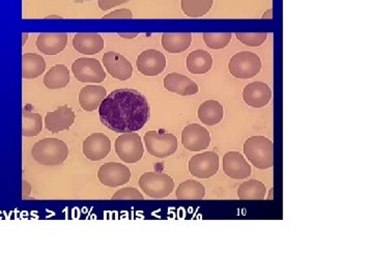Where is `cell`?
Here are the masks:
<instances>
[{"instance_id":"cell-10","label":"cell","mask_w":373,"mask_h":280,"mask_svg":"<svg viewBox=\"0 0 373 280\" xmlns=\"http://www.w3.org/2000/svg\"><path fill=\"white\" fill-rule=\"evenodd\" d=\"M97 179L103 185L114 188L130 181L131 171L122 163H106L97 171Z\"/></svg>"},{"instance_id":"cell-35","label":"cell","mask_w":373,"mask_h":280,"mask_svg":"<svg viewBox=\"0 0 373 280\" xmlns=\"http://www.w3.org/2000/svg\"><path fill=\"white\" fill-rule=\"evenodd\" d=\"M130 0H99L97 6L102 10H108L114 6H120V4L127 3Z\"/></svg>"},{"instance_id":"cell-24","label":"cell","mask_w":373,"mask_h":280,"mask_svg":"<svg viewBox=\"0 0 373 280\" xmlns=\"http://www.w3.org/2000/svg\"><path fill=\"white\" fill-rule=\"evenodd\" d=\"M22 77L24 79H35L44 73L46 61L37 53H25L22 56Z\"/></svg>"},{"instance_id":"cell-7","label":"cell","mask_w":373,"mask_h":280,"mask_svg":"<svg viewBox=\"0 0 373 280\" xmlns=\"http://www.w3.org/2000/svg\"><path fill=\"white\" fill-rule=\"evenodd\" d=\"M116 153L124 162H139L144 154L141 137L135 132L122 133L116 139Z\"/></svg>"},{"instance_id":"cell-2","label":"cell","mask_w":373,"mask_h":280,"mask_svg":"<svg viewBox=\"0 0 373 280\" xmlns=\"http://www.w3.org/2000/svg\"><path fill=\"white\" fill-rule=\"evenodd\" d=\"M33 158L45 166L63 164L69 156L67 143L58 139H45L33 144Z\"/></svg>"},{"instance_id":"cell-23","label":"cell","mask_w":373,"mask_h":280,"mask_svg":"<svg viewBox=\"0 0 373 280\" xmlns=\"http://www.w3.org/2000/svg\"><path fill=\"white\" fill-rule=\"evenodd\" d=\"M186 68L195 75L207 73L213 67V57L207 51L195 50L186 57Z\"/></svg>"},{"instance_id":"cell-25","label":"cell","mask_w":373,"mask_h":280,"mask_svg":"<svg viewBox=\"0 0 373 280\" xmlns=\"http://www.w3.org/2000/svg\"><path fill=\"white\" fill-rule=\"evenodd\" d=\"M192 44V33H164L162 36V46L167 52L182 53Z\"/></svg>"},{"instance_id":"cell-21","label":"cell","mask_w":373,"mask_h":280,"mask_svg":"<svg viewBox=\"0 0 373 280\" xmlns=\"http://www.w3.org/2000/svg\"><path fill=\"white\" fill-rule=\"evenodd\" d=\"M223 106L216 100H207L199 106L198 118L203 124L215 126L223 120Z\"/></svg>"},{"instance_id":"cell-31","label":"cell","mask_w":373,"mask_h":280,"mask_svg":"<svg viewBox=\"0 0 373 280\" xmlns=\"http://www.w3.org/2000/svg\"><path fill=\"white\" fill-rule=\"evenodd\" d=\"M232 35L230 33H203V41L205 45L211 49H223L232 41Z\"/></svg>"},{"instance_id":"cell-34","label":"cell","mask_w":373,"mask_h":280,"mask_svg":"<svg viewBox=\"0 0 373 280\" xmlns=\"http://www.w3.org/2000/svg\"><path fill=\"white\" fill-rule=\"evenodd\" d=\"M133 18V13L128 8H122V10H114L110 14L106 15L103 19H130Z\"/></svg>"},{"instance_id":"cell-36","label":"cell","mask_w":373,"mask_h":280,"mask_svg":"<svg viewBox=\"0 0 373 280\" xmlns=\"http://www.w3.org/2000/svg\"><path fill=\"white\" fill-rule=\"evenodd\" d=\"M138 36V33H120V37L122 39L132 40Z\"/></svg>"},{"instance_id":"cell-3","label":"cell","mask_w":373,"mask_h":280,"mask_svg":"<svg viewBox=\"0 0 373 280\" xmlns=\"http://www.w3.org/2000/svg\"><path fill=\"white\" fill-rule=\"evenodd\" d=\"M244 154L258 169H269L274 165V144L264 137H252L244 143Z\"/></svg>"},{"instance_id":"cell-33","label":"cell","mask_w":373,"mask_h":280,"mask_svg":"<svg viewBox=\"0 0 373 280\" xmlns=\"http://www.w3.org/2000/svg\"><path fill=\"white\" fill-rule=\"evenodd\" d=\"M112 199L113 201H122V199H126V201H131V199L132 201H142V199H144V197L137 189L124 188L114 193Z\"/></svg>"},{"instance_id":"cell-19","label":"cell","mask_w":373,"mask_h":280,"mask_svg":"<svg viewBox=\"0 0 373 280\" xmlns=\"http://www.w3.org/2000/svg\"><path fill=\"white\" fill-rule=\"evenodd\" d=\"M73 46L81 54H97L104 49L103 37L99 33H77L73 38Z\"/></svg>"},{"instance_id":"cell-14","label":"cell","mask_w":373,"mask_h":280,"mask_svg":"<svg viewBox=\"0 0 373 280\" xmlns=\"http://www.w3.org/2000/svg\"><path fill=\"white\" fill-rule=\"evenodd\" d=\"M76 114L68 105L59 106L54 111L48 112L45 118V127L51 133L69 130L75 122Z\"/></svg>"},{"instance_id":"cell-5","label":"cell","mask_w":373,"mask_h":280,"mask_svg":"<svg viewBox=\"0 0 373 280\" xmlns=\"http://www.w3.org/2000/svg\"><path fill=\"white\" fill-rule=\"evenodd\" d=\"M228 69L233 77L249 79L260 73L262 70V59L256 53L241 51L233 55Z\"/></svg>"},{"instance_id":"cell-28","label":"cell","mask_w":373,"mask_h":280,"mask_svg":"<svg viewBox=\"0 0 373 280\" xmlns=\"http://www.w3.org/2000/svg\"><path fill=\"white\" fill-rule=\"evenodd\" d=\"M267 189L264 183L257 180H249L239 187L237 195L243 201H262L266 197Z\"/></svg>"},{"instance_id":"cell-30","label":"cell","mask_w":373,"mask_h":280,"mask_svg":"<svg viewBox=\"0 0 373 280\" xmlns=\"http://www.w3.org/2000/svg\"><path fill=\"white\" fill-rule=\"evenodd\" d=\"M43 129L42 116L35 112L23 111L22 134L24 137H35L41 133Z\"/></svg>"},{"instance_id":"cell-9","label":"cell","mask_w":373,"mask_h":280,"mask_svg":"<svg viewBox=\"0 0 373 280\" xmlns=\"http://www.w3.org/2000/svg\"><path fill=\"white\" fill-rule=\"evenodd\" d=\"M75 78L81 82H92V84H101L105 80L106 73L103 67L97 59L84 57L78 59L72 65Z\"/></svg>"},{"instance_id":"cell-37","label":"cell","mask_w":373,"mask_h":280,"mask_svg":"<svg viewBox=\"0 0 373 280\" xmlns=\"http://www.w3.org/2000/svg\"><path fill=\"white\" fill-rule=\"evenodd\" d=\"M262 19H266V20H272L273 19V10L272 8H269L264 15H262Z\"/></svg>"},{"instance_id":"cell-27","label":"cell","mask_w":373,"mask_h":280,"mask_svg":"<svg viewBox=\"0 0 373 280\" xmlns=\"http://www.w3.org/2000/svg\"><path fill=\"white\" fill-rule=\"evenodd\" d=\"M175 195L177 199L181 201H200L205 196V188L199 182L188 180L180 184Z\"/></svg>"},{"instance_id":"cell-39","label":"cell","mask_w":373,"mask_h":280,"mask_svg":"<svg viewBox=\"0 0 373 280\" xmlns=\"http://www.w3.org/2000/svg\"><path fill=\"white\" fill-rule=\"evenodd\" d=\"M86 1H93V0H74L75 3H84V2ZM97 1H99V0H97Z\"/></svg>"},{"instance_id":"cell-11","label":"cell","mask_w":373,"mask_h":280,"mask_svg":"<svg viewBox=\"0 0 373 280\" xmlns=\"http://www.w3.org/2000/svg\"><path fill=\"white\" fill-rule=\"evenodd\" d=\"M166 57L160 51L154 49H148L139 54L137 59V69L142 75L154 76L160 75L166 68Z\"/></svg>"},{"instance_id":"cell-32","label":"cell","mask_w":373,"mask_h":280,"mask_svg":"<svg viewBox=\"0 0 373 280\" xmlns=\"http://www.w3.org/2000/svg\"><path fill=\"white\" fill-rule=\"evenodd\" d=\"M267 33H239L235 37L239 42L249 47H260L268 39Z\"/></svg>"},{"instance_id":"cell-12","label":"cell","mask_w":373,"mask_h":280,"mask_svg":"<svg viewBox=\"0 0 373 280\" xmlns=\"http://www.w3.org/2000/svg\"><path fill=\"white\" fill-rule=\"evenodd\" d=\"M103 65L108 73L120 81L130 79L133 75V65L124 55L110 51L103 55Z\"/></svg>"},{"instance_id":"cell-15","label":"cell","mask_w":373,"mask_h":280,"mask_svg":"<svg viewBox=\"0 0 373 280\" xmlns=\"http://www.w3.org/2000/svg\"><path fill=\"white\" fill-rule=\"evenodd\" d=\"M82 150L90 160H103L111 150V141L103 133H93L84 140Z\"/></svg>"},{"instance_id":"cell-22","label":"cell","mask_w":373,"mask_h":280,"mask_svg":"<svg viewBox=\"0 0 373 280\" xmlns=\"http://www.w3.org/2000/svg\"><path fill=\"white\" fill-rule=\"evenodd\" d=\"M107 95V91L101 86H88L79 93V104L86 111H95Z\"/></svg>"},{"instance_id":"cell-16","label":"cell","mask_w":373,"mask_h":280,"mask_svg":"<svg viewBox=\"0 0 373 280\" xmlns=\"http://www.w3.org/2000/svg\"><path fill=\"white\" fill-rule=\"evenodd\" d=\"M243 99L248 106L262 108L272 99V91L266 82H252L244 88Z\"/></svg>"},{"instance_id":"cell-29","label":"cell","mask_w":373,"mask_h":280,"mask_svg":"<svg viewBox=\"0 0 373 280\" xmlns=\"http://www.w3.org/2000/svg\"><path fill=\"white\" fill-rule=\"evenodd\" d=\"M182 10L190 18H200L211 10L214 0H182Z\"/></svg>"},{"instance_id":"cell-4","label":"cell","mask_w":373,"mask_h":280,"mask_svg":"<svg viewBox=\"0 0 373 280\" xmlns=\"http://www.w3.org/2000/svg\"><path fill=\"white\" fill-rule=\"evenodd\" d=\"M139 187L148 196L162 199L171 194L175 181L166 173H146L140 178Z\"/></svg>"},{"instance_id":"cell-17","label":"cell","mask_w":373,"mask_h":280,"mask_svg":"<svg viewBox=\"0 0 373 280\" xmlns=\"http://www.w3.org/2000/svg\"><path fill=\"white\" fill-rule=\"evenodd\" d=\"M223 171L232 179H247L251 175V166L239 152H228L224 155Z\"/></svg>"},{"instance_id":"cell-26","label":"cell","mask_w":373,"mask_h":280,"mask_svg":"<svg viewBox=\"0 0 373 280\" xmlns=\"http://www.w3.org/2000/svg\"><path fill=\"white\" fill-rule=\"evenodd\" d=\"M70 71L65 65L51 68L44 77V86L49 90H59L70 84Z\"/></svg>"},{"instance_id":"cell-13","label":"cell","mask_w":373,"mask_h":280,"mask_svg":"<svg viewBox=\"0 0 373 280\" xmlns=\"http://www.w3.org/2000/svg\"><path fill=\"white\" fill-rule=\"evenodd\" d=\"M182 142L186 150L199 152L207 150L211 144L209 131L199 124L188 125L182 132Z\"/></svg>"},{"instance_id":"cell-18","label":"cell","mask_w":373,"mask_h":280,"mask_svg":"<svg viewBox=\"0 0 373 280\" xmlns=\"http://www.w3.org/2000/svg\"><path fill=\"white\" fill-rule=\"evenodd\" d=\"M164 88L180 95H193L198 93L196 82L179 73H170L164 78Z\"/></svg>"},{"instance_id":"cell-1","label":"cell","mask_w":373,"mask_h":280,"mask_svg":"<svg viewBox=\"0 0 373 280\" xmlns=\"http://www.w3.org/2000/svg\"><path fill=\"white\" fill-rule=\"evenodd\" d=\"M102 124L116 133L141 130L150 120L148 99L132 88H120L106 95L99 106Z\"/></svg>"},{"instance_id":"cell-38","label":"cell","mask_w":373,"mask_h":280,"mask_svg":"<svg viewBox=\"0 0 373 280\" xmlns=\"http://www.w3.org/2000/svg\"><path fill=\"white\" fill-rule=\"evenodd\" d=\"M27 38H29V33H23V45L26 43Z\"/></svg>"},{"instance_id":"cell-8","label":"cell","mask_w":373,"mask_h":280,"mask_svg":"<svg viewBox=\"0 0 373 280\" xmlns=\"http://www.w3.org/2000/svg\"><path fill=\"white\" fill-rule=\"evenodd\" d=\"M220 160L216 152L195 155L189 161V171L199 179H209L219 171Z\"/></svg>"},{"instance_id":"cell-20","label":"cell","mask_w":373,"mask_h":280,"mask_svg":"<svg viewBox=\"0 0 373 280\" xmlns=\"http://www.w3.org/2000/svg\"><path fill=\"white\" fill-rule=\"evenodd\" d=\"M67 44V33H42L37 39V48L46 55L63 52Z\"/></svg>"},{"instance_id":"cell-6","label":"cell","mask_w":373,"mask_h":280,"mask_svg":"<svg viewBox=\"0 0 373 280\" xmlns=\"http://www.w3.org/2000/svg\"><path fill=\"white\" fill-rule=\"evenodd\" d=\"M143 140L148 152L157 158L164 159L171 156L177 152L179 146L177 137L171 133L148 131L144 135Z\"/></svg>"}]
</instances>
